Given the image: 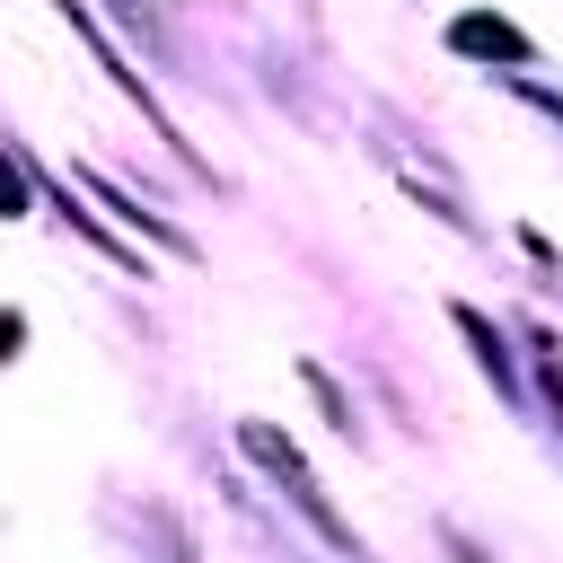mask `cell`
I'll list each match as a JSON object with an SVG mask.
<instances>
[{"instance_id": "obj_4", "label": "cell", "mask_w": 563, "mask_h": 563, "mask_svg": "<svg viewBox=\"0 0 563 563\" xmlns=\"http://www.w3.org/2000/svg\"><path fill=\"white\" fill-rule=\"evenodd\" d=\"M449 53H457V62H501V70H528V62H537L528 26H510L501 9H457V18H449Z\"/></svg>"}, {"instance_id": "obj_1", "label": "cell", "mask_w": 563, "mask_h": 563, "mask_svg": "<svg viewBox=\"0 0 563 563\" xmlns=\"http://www.w3.org/2000/svg\"><path fill=\"white\" fill-rule=\"evenodd\" d=\"M238 449H246V457H255V466H264V475L282 484V501H290V510H299V519H308V528H317V537H325V545H334L343 563L361 554L352 519H343V510L325 501V484H317V466L299 457V440H290V431H273V422H238Z\"/></svg>"}, {"instance_id": "obj_2", "label": "cell", "mask_w": 563, "mask_h": 563, "mask_svg": "<svg viewBox=\"0 0 563 563\" xmlns=\"http://www.w3.org/2000/svg\"><path fill=\"white\" fill-rule=\"evenodd\" d=\"M53 9H62V18H70V35H79V44H88V53H97V70H106V79H114V88H123V97H132V106H141V114H150V132H158V141H167V150H176V158H185V167H194V176H211V158H202V150H194V141H185V132H176V114H167V106H158V97H150V79H141V70H132V62H123V53H114V44H106V26H97V18H88V9H79V0H53Z\"/></svg>"}, {"instance_id": "obj_3", "label": "cell", "mask_w": 563, "mask_h": 563, "mask_svg": "<svg viewBox=\"0 0 563 563\" xmlns=\"http://www.w3.org/2000/svg\"><path fill=\"white\" fill-rule=\"evenodd\" d=\"M9 158H18L26 194H44V202H53V211H62V220H70V229H79V238H88V246L106 255V264H123V273H141V282H150V264H141V255H132V246H123V238H114V229L97 220V211H79V194H70V185H53V176L35 167V150H26V141H9Z\"/></svg>"}, {"instance_id": "obj_7", "label": "cell", "mask_w": 563, "mask_h": 563, "mask_svg": "<svg viewBox=\"0 0 563 563\" xmlns=\"http://www.w3.org/2000/svg\"><path fill=\"white\" fill-rule=\"evenodd\" d=\"M141 528L158 537V563H202V554H194V537H185V519H176L167 501H141Z\"/></svg>"}, {"instance_id": "obj_6", "label": "cell", "mask_w": 563, "mask_h": 563, "mask_svg": "<svg viewBox=\"0 0 563 563\" xmlns=\"http://www.w3.org/2000/svg\"><path fill=\"white\" fill-rule=\"evenodd\" d=\"M449 325H457V334H466V343H475V361H484V378H493V387H501V396H519V361H510V352H501V334H493V317H484V308H466V299H457V308H449Z\"/></svg>"}, {"instance_id": "obj_5", "label": "cell", "mask_w": 563, "mask_h": 563, "mask_svg": "<svg viewBox=\"0 0 563 563\" xmlns=\"http://www.w3.org/2000/svg\"><path fill=\"white\" fill-rule=\"evenodd\" d=\"M70 185H88V194H97V202H106V211H114V220H123V229H141V238H150V246H167V255H194V238H185V229H176V220H158V211H141V202H132V194H123V185H106V176H97V167H70Z\"/></svg>"}, {"instance_id": "obj_8", "label": "cell", "mask_w": 563, "mask_h": 563, "mask_svg": "<svg viewBox=\"0 0 563 563\" xmlns=\"http://www.w3.org/2000/svg\"><path fill=\"white\" fill-rule=\"evenodd\" d=\"M299 387H308V396H317V405H325V422H334V431H343V440H352V431H361V413H352V396H343V387H334V378H325V369H317V361H299Z\"/></svg>"}]
</instances>
